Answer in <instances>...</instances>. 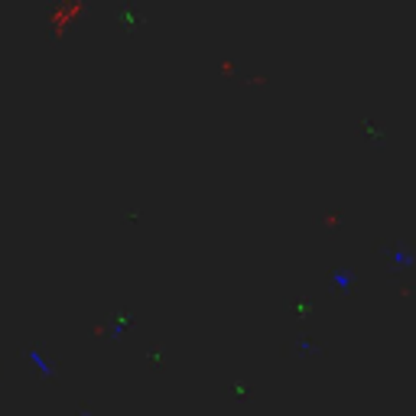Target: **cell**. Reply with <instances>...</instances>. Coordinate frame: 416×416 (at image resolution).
<instances>
[{"label": "cell", "instance_id": "6da1fadb", "mask_svg": "<svg viewBox=\"0 0 416 416\" xmlns=\"http://www.w3.org/2000/svg\"><path fill=\"white\" fill-rule=\"evenodd\" d=\"M30 358H33V361H36V367H39V371H49V367H46V358L39 355V351H33V355H30Z\"/></svg>", "mask_w": 416, "mask_h": 416}]
</instances>
